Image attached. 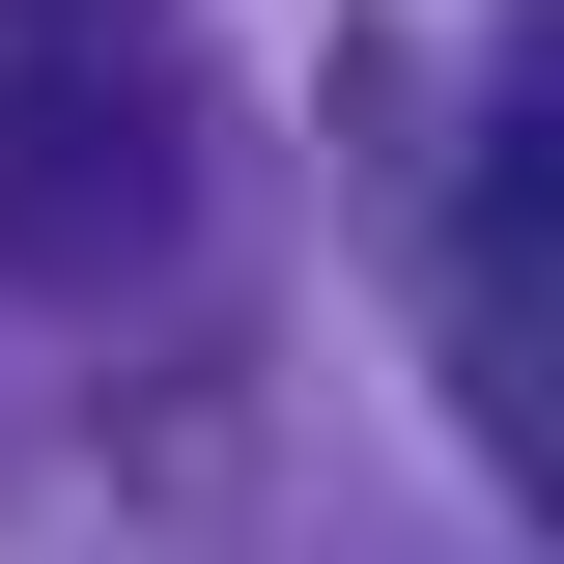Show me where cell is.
Segmentation results:
<instances>
[{"label": "cell", "mask_w": 564, "mask_h": 564, "mask_svg": "<svg viewBox=\"0 0 564 564\" xmlns=\"http://www.w3.org/2000/svg\"><path fill=\"white\" fill-rule=\"evenodd\" d=\"M170 198V0H0V282Z\"/></svg>", "instance_id": "6da1fadb"}]
</instances>
